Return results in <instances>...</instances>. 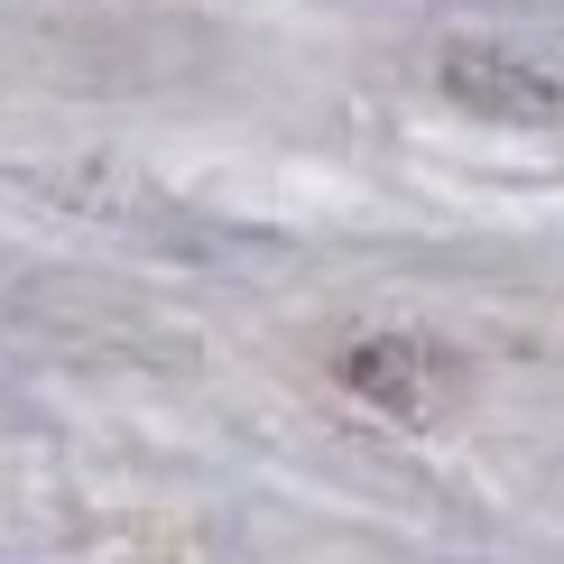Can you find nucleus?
<instances>
[{
	"instance_id": "1",
	"label": "nucleus",
	"mask_w": 564,
	"mask_h": 564,
	"mask_svg": "<svg viewBox=\"0 0 564 564\" xmlns=\"http://www.w3.org/2000/svg\"><path fill=\"white\" fill-rule=\"evenodd\" d=\"M444 93L463 111H490V121H555L564 111V84L500 56V46H444Z\"/></svg>"
},
{
	"instance_id": "2",
	"label": "nucleus",
	"mask_w": 564,
	"mask_h": 564,
	"mask_svg": "<svg viewBox=\"0 0 564 564\" xmlns=\"http://www.w3.org/2000/svg\"><path fill=\"white\" fill-rule=\"evenodd\" d=\"M426 351L416 343H361V351H343V380L361 389V398H380V408H416L426 398Z\"/></svg>"
}]
</instances>
